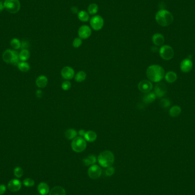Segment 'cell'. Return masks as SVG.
Instances as JSON below:
<instances>
[{
    "mask_svg": "<svg viewBox=\"0 0 195 195\" xmlns=\"http://www.w3.org/2000/svg\"><path fill=\"white\" fill-rule=\"evenodd\" d=\"M164 36L159 33L155 34L152 37V42L157 46H162L164 43Z\"/></svg>",
    "mask_w": 195,
    "mask_h": 195,
    "instance_id": "cell-16",
    "label": "cell"
},
{
    "mask_svg": "<svg viewBox=\"0 0 195 195\" xmlns=\"http://www.w3.org/2000/svg\"><path fill=\"white\" fill-rule=\"evenodd\" d=\"M4 7L10 13H16L20 9V2L18 0H5Z\"/></svg>",
    "mask_w": 195,
    "mask_h": 195,
    "instance_id": "cell-6",
    "label": "cell"
},
{
    "mask_svg": "<svg viewBox=\"0 0 195 195\" xmlns=\"http://www.w3.org/2000/svg\"><path fill=\"white\" fill-rule=\"evenodd\" d=\"M21 186H22L21 182L20 181V180L17 179L11 180L7 184L8 189L11 192H16L19 191L21 188Z\"/></svg>",
    "mask_w": 195,
    "mask_h": 195,
    "instance_id": "cell-12",
    "label": "cell"
},
{
    "mask_svg": "<svg viewBox=\"0 0 195 195\" xmlns=\"http://www.w3.org/2000/svg\"><path fill=\"white\" fill-rule=\"evenodd\" d=\"M82 44V40L81 38L78 37L75 38L73 42V46L75 48H79Z\"/></svg>",
    "mask_w": 195,
    "mask_h": 195,
    "instance_id": "cell-35",
    "label": "cell"
},
{
    "mask_svg": "<svg viewBox=\"0 0 195 195\" xmlns=\"http://www.w3.org/2000/svg\"><path fill=\"white\" fill-rule=\"evenodd\" d=\"M167 92L166 86L164 84H157L154 88V93L156 97L162 98Z\"/></svg>",
    "mask_w": 195,
    "mask_h": 195,
    "instance_id": "cell-14",
    "label": "cell"
},
{
    "mask_svg": "<svg viewBox=\"0 0 195 195\" xmlns=\"http://www.w3.org/2000/svg\"><path fill=\"white\" fill-rule=\"evenodd\" d=\"M23 184L27 187H32L34 185L35 182L34 180L30 178H26L24 180Z\"/></svg>",
    "mask_w": 195,
    "mask_h": 195,
    "instance_id": "cell-32",
    "label": "cell"
},
{
    "mask_svg": "<svg viewBox=\"0 0 195 195\" xmlns=\"http://www.w3.org/2000/svg\"><path fill=\"white\" fill-rule=\"evenodd\" d=\"M30 54L28 49H23L19 54V58L21 61L25 62L29 59V58H30Z\"/></svg>",
    "mask_w": 195,
    "mask_h": 195,
    "instance_id": "cell-29",
    "label": "cell"
},
{
    "mask_svg": "<svg viewBox=\"0 0 195 195\" xmlns=\"http://www.w3.org/2000/svg\"><path fill=\"white\" fill-rule=\"evenodd\" d=\"M193 66L192 62L190 59H185L183 60L180 63V69L181 71L184 73H188L190 72Z\"/></svg>",
    "mask_w": 195,
    "mask_h": 195,
    "instance_id": "cell-15",
    "label": "cell"
},
{
    "mask_svg": "<svg viewBox=\"0 0 195 195\" xmlns=\"http://www.w3.org/2000/svg\"><path fill=\"white\" fill-rule=\"evenodd\" d=\"M88 14L91 15H95L98 12V6L95 3H91L87 9Z\"/></svg>",
    "mask_w": 195,
    "mask_h": 195,
    "instance_id": "cell-30",
    "label": "cell"
},
{
    "mask_svg": "<svg viewBox=\"0 0 195 195\" xmlns=\"http://www.w3.org/2000/svg\"><path fill=\"white\" fill-rule=\"evenodd\" d=\"M62 88L64 90V91H67L69 90L70 89L71 87V84L70 83V82L69 81H65V82H63L62 84Z\"/></svg>",
    "mask_w": 195,
    "mask_h": 195,
    "instance_id": "cell-36",
    "label": "cell"
},
{
    "mask_svg": "<svg viewBox=\"0 0 195 195\" xmlns=\"http://www.w3.org/2000/svg\"><path fill=\"white\" fill-rule=\"evenodd\" d=\"M85 131L84 130H80L78 132V135H79V137H82V138H84V135H85Z\"/></svg>",
    "mask_w": 195,
    "mask_h": 195,
    "instance_id": "cell-41",
    "label": "cell"
},
{
    "mask_svg": "<svg viewBox=\"0 0 195 195\" xmlns=\"http://www.w3.org/2000/svg\"><path fill=\"white\" fill-rule=\"evenodd\" d=\"M86 73L84 71L78 72L75 75V80L77 82H82L86 78Z\"/></svg>",
    "mask_w": 195,
    "mask_h": 195,
    "instance_id": "cell-28",
    "label": "cell"
},
{
    "mask_svg": "<svg viewBox=\"0 0 195 195\" xmlns=\"http://www.w3.org/2000/svg\"><path fill=\"white\" fill-rule=\"evenodd\" d=\"M156 96L154 92H149L146 93L145 95L143 96V101L146 103H151L154 102L156 99Z\"/></svg>",
    "mask_w": 195,
    "mask_h": 195,
    "instance_id": "cell-22",
    "label": "cell"
},
{
    "mask_svg": "<svg viewBox=\"0 0 195 195\" xmlns=\"http://www.w3.org/2000/svg\"><path fill=\"white\" fill-rule=\"evenodd\" d=\"M18 69L22 71V72H24V73H26V72H28L29 71L30 67V65L29 64L26 62H20L18 63Z\"/></svg>",
    "mask_w": 195,
    "mask_h": 195,
    "instance_id": "cell-27",
    "label": "cell"
},
{
    "mask_svg": "<svg viewBox=\"0 0 195 195\" xmlns=\"http://www.w3.org/2000/svg\"><path fill=\"white\" fill-rule=\"evenodd\" d=\"M78 132L73 128H70L66 131L65 137L68 140H73L77 137Z\"/></svg>",
    "mask_w": 195,
    "mask_h": 195,
    "instance_id": "cell-24",
    "label": "cell"
},
{
    "mask_svg": "<svg viewBox=\"0 0 195 195\" xmlns=\"http://www.w3.org/2000/svg\"><path fill=\"white\" fill-rule=\"evenodd\" d=\"M29 47V43L28 41H24L22 42H21V48L23 49H27Z\"/></svg>",
    "mask_w": 195,
    "mask_h": 195,
    "instance_id": "cell-38",
    "label": "cell"
},
{
    "mask_svg": "<svg viewBox=\"0 0 195 195\" xmlns=\"http://www.w3.org/2000/svg\"><path fill=\"white\" fill-rule=\"evenodd\" d=\"M84 139L86 140V141L88 142H94L97 139V134L95 132L90 130L86 131L84 137Z\"/></svg>",
    "mask_w": 195,
    "mask_h": 195,
    "instance_id": "cell-19",
    "label": "cell"
},
{
    "mask_svg": "<svg viewBox=\"0 0 195 195\" xmlns=\"http://www.w3.org/2000/svg\"><path fill=\"white\" fill-rule=\"evenodd\" d=\"M35 84L37 86L40 88H45L48 84V79L45 75H40L37 78Z\"/></svg>",
    "mask_w": 195,
    "mask_h": 195,
    "instance_id": "cell-17",
    "label": "cell"
},
{
    "mask_svg": "<svg viewBox=\"0 0 195 195\" xmlns=\"http://www.w3.org/2000/svg\"><path fill=\"white\" fill-rule=\"evenodd\" d=\"M91 27L94 30L98 31L103 27L104 20L103 18L99 15H96L93 16L90 20Z\"/></svg>",
    "mask_w": 195,
    "mask_h": 195,
    "instance_id": "cell-8",
    "label": "cell"
},
{
    "mask_svg": "<svg viewBox=\"0 0 195 195\" xmlns=\"http://www.w3.org/2000/svg\"><path fill=\"white\" fill-rule=\"evenodd\" d=\"M4 4L2 2L0 1V12H2L3 10V9H4Z\"/></svg>",
    "mask_w": 195,
    "mask_h": 195,
    "instance_id": "cell-43",
    "label": "cell"
},
{
    "mask_svg": "<svg viewBox=\"0 0 195 195\" xmlns=\"http://www.w3.org/2000/svg\"><path fill=\"white\" fill-rule=\"evenodd\" d=\"M102 169L96 164L92 165L88 169V175L91 179H96L102 175Z\"/></svg>",
    "mask_w": 195,
    "mask_h": 195,
    "instance_id": "cell-9",
    "label": "cell"
},
{
    "mask_svg": "<svg viewBox=\"0 0 195 195\" xmlns=\"http://www.w3.org/2000/svg\"><path fill=\"white\" fill-rule=\"evenodd\" d=\"M96 161H97V159L96 156L94 155H90L88 156L87 157H86V158L84 159L83 160L84 164L86 166L94 165L96 163Z\"/></svg>",
    "mask_w": 195,
    "mask_h": 195,
    "instance_id": "cell-21",
    "label": "cell"
},
{
    "mask_svg": "<svg viewBox=\"0 0 195 195\" xmlns=\"http://www.w3.org/2000/svg\"><path fill=\"white\" fill-rule=\"evenodd\" d=\"M181 112V109L179 106H174L172 107L169 110V115L172 117H177L178 116Z\"/></svg>",
    "mask_w": 195,
    "mask_h": 195,
    "instance_id": "cell-25",
    "label": "cell"
},
{
    "mask_svg": "<svg viewBox=\"0 0 195 195\" xmlns=\"http://www.w3.org/2000/svg\"><path fill=\"white\" fill-rule=\"evenodd\" d=\"M10 45L15 50H17L21 48V42L20 40L17 38H14L11 41Z\"/></svg>",
    "mask_w": 195,
    "mask_h": 195,
    "instance_id": "cell-31",
    "label": "cell"
},
{
    "mask_svg": "<svg viewBox=\"0 0 195 195\" xmlns=\"http://www.w3.org/2000/svg\"><path fill=\"white\" fill-rule=\"evenodd\" d=\"M49 195H66L65 190L60 186H56L49 192Z\"/></svg>",
    "mask_w": 195,
    "mask_h": 195,
    "instance_id": "cell-20",
    "label": "cell"
},
{
    "mask_svg": "<svg viewBox=\"0 0 195 195\" xmlns=\"http://www.w3.org/2000/svg\"><path fill=\"white\" fill-rule=\"evenodd\" d=\"M71 146L72 149L74 152L77 153H81L86 149L87 147V142L84 138L77 137L72 140Z\"/></svg>",
    "mask_w": 195,
    "mask_h": 195,
    "instance_id": "cell-5",
    "label": "cell"
},
{
    "mask_svg": "<svg viewBox=\"0 0 195 195\" xmlns=\"http://www.w3.org/2000/svg\"><path fill=\"white\" fill-rule=\"evenodd\" d=\"M146 75L150 81L158 83L164 78L165 71L160 65H152L149 66L147 69Z\"/></svg>",
    "mask_w": 195,
    "mask_h": 195,
    "instance_id": "cell-1",
    "label": "cell"
},
{
    "mask_svg": "<svg viewBox=\"0 0 195 195\" xmlns=\"http://www.w3.org/2000/svg\"><path fill=\"white\" fill-rule=\"evenodd\" d=\"M159 54L166 60L171 59L174 56V51L172 48L169 45H163L159 49Z\"/></svg>",
    "mask_w": 195,
    "mask_h": 195,
    "instance_id": "cell-7",
    "label": "cell"
},
{
    "mask_svg": "<svg viewBox=\"0 0 195 195\" xmlns=\"http://www.w3.org/2000/svg\"><path fill=\"white\" fill-rule=\"evenodd\" d=\"M2 59L7 63L17 66L19 63V54L17 51L6 50L2 54Z\"/></svg>",
    "mask_w": 195,
    "mask_h": 195,
    "instance_id": "cell-4",
    "label": "cell"
},
{
    "mask_svg": "<svg viewBox=\"0 0 195 195\" xmlns=\"http://www.w3.org/2000/svg\"><path fill=\"white\" fill-rule=\"evenodd\" d=\"M37 190L39 194L41 195H48L50 192L49 185L44 182H41L39 184Z\"/></svg>",
    "mask_w": 195,
    "mask_h": 195,
    "instance_id": "cell-18",
    "label": "cell"
},
{
    "mask_svg": "<svg viewBox=\"0 0 195 195\" xmlns=\"http://www.w3.org/2000/svg\"><path fill=\"white\" fill-rule=\"evenodd\" d=\"M160 105L163 108H167L171 106V101L167 98H163L160 101Z\"/></svg>",
    "mask_w": 195,
    "mask_h": 195,
    "instance_id": "cell-34",
    "label": "cell"
},
{
    "mask_svg": "<svg viewBox=\"0 0 195 195\" xmlns=\"http://www.w3.org/2000/svg\"><path fill=\"white\" fill-rule=\"evenodd\" d=\"M115 160V156L111 151L106 150L99 155L98 157V162L99 164L104 168L112 166Z\"/></svg>",
    "mask_w": 195,
    "mask_h": 195,
    "instance_id": "cell-3",
    "label": "cell"
},
{
    "mask_svg": "<svg viewBox=\"0 0 195 195\" xmlns=\"http://www.w3.org/2000/svg\"><path fill=\"white\" fill-rule=\"evenodd\" d=\"M6 191V187L4 184H0V195H3Z\"/></svg>",
    "mask_w": 195,
    "mask_h": 195,
    "instance_id": "cell-39",
    "label": "cell"
},
{
    "mask_svg": "<svg viewBox=\"0 0 195 195\" xmlns=\"http://www.w3.org/2000/svg\"><path fill=\"white\" fill-rule=\"evenodd\" d=\"M71 10L72 13H74V14L78 13V7H76V6H73V7L71 8Z\"/></svg>",
    "mask_w": 195,
    "mask_h": 195,
    "instance_id": "cell-42",
    "label": "cell"
},
{
    "mask_svg": "<svg viewBox=\"0 0 195 195\" xmlns=\"http://www.w3.org/2000/svg\"><path fill=\"white\" fill-rule=\"evenodd\" d=\"M14 174L16 177L21 178L23 175V169L20 167H17L14 169Z\"/></svg>",
    "mask_w": 195,
    "mask_h": 195,
    "instance_id": "cell-33",
    "label": "cell"
},
{
    "mask_svg": "<svg viewBox=\"0 0 195 195\" xmlns=\"http://www.w3.org/2000/svg\"><path fill=\"white\" fill-rule=\"evenodd\" d=\"M78 19L82 22H87L90 19L88 13L84 10H82L78 12Z\"/></svg>",
    "mask_w": 195,
    "mask_h": 195,
    "instance_id": "cell-26",
    "label": "cell"
},
{
    "mask_svg": "<svg viewBox=\"0 0 195 195\" xmlns=\"http://www.w3.org/2000/svg\"><path fill=\"white\" fill-rule=\"evenodd\" d=\"M164 78L168 83L172 84L176 81L177 79V76L175 72L169 71L166 74H165Z\"/></svg>",
    "mask_w": 195,
    "mask_h": 195,
    "instance_id": "cell-23",
    "label": "cell"
},
{
    "mask_svg": "<svg viewBox=\"0 0 195 195\" xmlns=\"http://www.w3.org/2000/svg\"><path fill=\"white\" fill-rule=\"evenodd\" d=\"M155 19L159 25L166 27L169 26L173 22V16L167 10L161 9L157 12Z\"/></svg>",
    "mask_w": 195,
    "mask_h": 195,
    "instance_id": "cell-2",
    "label": "cell"
},
{
    "mask_svg": "<svg viewBox=\"0 0 195 195\" xmlns=\"http://www.w3.org/2000/svg\"><path fill=\"white\" fill-rule=\"evenodd\" d=\"M35 95H36V96H37V98H41L43 96V92H42V91L41 90L38 89V90H37L36 91V94H35Z\"/></svg>",
    "mask_w": 195,
    "mask_h": 195,
    "instance_id": "cell-40",
    "label": "cell"
},
{
    "mask_svg": "<svg viewBox=\"0 0 195 195\" xmlns=\"http://www.w3.org/2000/svg\"><path fill=\"white\" fill-rule=\"evenodd\" d=\"M61 76L67 81L72 79L75 77L74 70L70 66H65L61 70Z\"/></svg>",
    "mask_w": 195,
    "mask_h": 195,
    "instance_id": "cell-10",
    "label": "cell"
},
{
    "mask_svg": "<svg viewBox=\"0 0 195 195\" xmlns=\"http://www.w3.org/2000/svg\"><path fill=\"white\" fill-rule=\"evenodd\" d=\"M91 29L87 25H82L79 28L78 31V34L79 38L81 39H87L91 35Z\"/></svg>",
    "mask_w": 195,
    "mask_h": 195,
    "instance_id": "cell-13",
    "label": "cell"
},
{
    "mask_svg": "<svg viewBox=\"0 0 195 195\" xmlns=\"http://www.w3.org/2000/svg\"><path fill=\"white\" fill-rule=\"evenodd\" d=\"M115 171V168L113 167H112V166L109 167L107 168V169L105 171V174H106V175H107L108 176H111L114 173Z\"/></svg>",
    "mask_w": 195,
    "mask_h": 195,
    "instance_id": "cell-37",
    "label": "cell"
},
{
    "mask_svg": "<svg viewBox=\"0 0 195 195\" xmlns=\"http://www.w3.org/2000/svg\"><path fill=\"white\" fill-rule=\"evenodd\" d=\"M138 87L140 91L146 94L152 90L153 88V84L150 81L143 80L139 83Z\"/></svg>",
    "mask_w": 195,
    "mask_h": 195,
    "instance_id": "cell-11",
    "label": "cell"
}]
</instances>
